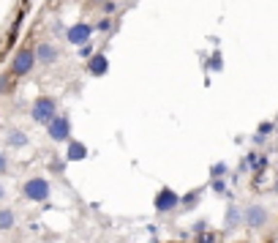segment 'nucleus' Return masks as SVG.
I'll use <instances>...</instances> for the list:
<instances>
[{"instance_id":"1","label":"nucleus","mask_w":278,"mask_h":243,"mask_svg":"<svg viewBox=\"0 0 278 243\" xmlns=\"http://www.w3.org/2000/svg\"><path fill=\"white\" fill-rule=\"evenodd\" d=\"M25 197L28 200H35V202H41L49 197V183L41 181V178H33V181L25 183Z\"/></svg>"},{"instance_id":"2","label":"nucleus","mask_w":278,"mask_h":243,"mask_svg":"<svg viewBox=\"0 0 278 243\" xmlns=\"http://www.w3.org/2000/svg\"><path fill=\"white\" fill-rule=\"evenodd\" d=\"M33 118L38 123H49V120L55 118V101H49V98H38L33 107Z\"/></svg>"},{"instance_id":"3","label":"nucleus","mask_w":278,"mask_h":243,"mask_svg":"<svg viewBox=\"0 0 278 243\" xmlns=\"http://www.w3.org/2000/svg\"><path fill=\"white\" fill-rule=\"evenodd\" d=\"M33 63H35V55L30 52V49H22L19 55L14 57V74H28L30 69H33Z\"/></svg>"},{"instance_id":"4","label":"nucleus","mask_w":278,"mask_h":243,"mask_svg":"<svg viewBox=\"0 0 278 243\" xmlns=\"http://www.w3.org/2000/svg\"><path fill=\"white\" fill-rule=\"evenodd\" d=\"M49 137L52 139H66L69 137V120L66 118H52L49 120Z\"/></svg>"},{"instance_id":"5","label":"nucleus","mask_w":278,"mask_h":243,"mask_svg":"<svg viewBox=\"0 0 278 243\" xmlns=\"http://www.w3.org/2000/svg\"><path fill=\"white\" fill-rule=\"evenodd\" d=\"M90 38V28L87 25H74V28L69 30V41L71 44H85Z\"/></svg>"},{"instance_id":"6","label":"nucleus","mask_w":278,"mask_h":243,"mask_svg":"<svg viewBox=\"0 0 278 243\" xmlns=\"http://www.w3.org/2000/svg\"><path fill=\"white\" fill-rule=\"evenodd\" d=\"M174 202H177V197H174L172 191H161L158 200H156V208H158V210H167V208H172Z\"/></svg>"},{"instance_id":"7","label":"nucleus","mask_w":278,"mask_h":243,"mask_svg":"<svg viewBox=\"0 0 278 243\" xmlns=\"http://www.w3.org/2000/svg\"><path fill=\"white\" fill-rule=\"evenodd\" d=\"M35 55H38V60H44V63H52V60L57 57V52H55V47H49V44H41Z\"/></svg>"},{"instance_id":"8","label":"nucleus","mask_w":278,"mask_h":243,"mask_svg":"<svg viewBox=\"0 0 278 243\" xmlns=\"http://www.w3.org/2000/svg\"><path fill=\"white\" fill-rule=\"evenodd\" d=\"M85 156H87L85 145H79V142H71V148H69V159H71V161H79V159H85Z\"/></svg>"},{"instance_id":"9","label":"nucleus","mask_w":278,"mask_h":243,"mask_svg":"<svg viewBox=\"0 0 278 243\" xmlns=\"http://www.w3.org/2000/svg\"><path fill=\"white\" fill-rule=\"evenodd\" d=\"M90 71H93V74H104V71H106V57H93Z\"/></svg>"},{"instance_id":"10","label":"nucleus","mask_w":278,"mask_h":243,"mask_svg":"<svg viewBox=\"0 0 278 243\" xmlns=\"http://www.w3.org/2000/svg\"><path fill=\"white\" fill-rule=\"evenodd\" d=\"M14 224V216H11V210H0V229H6Z\"/></svg>"},{"instance_id":"11","label":"nucleus","mask_w":278,"mask_h":243,"mask_svg":"<svg viewBox=\"0 0 278 243\" xmlns=\"http://www.w3.org/2000/svg\"><path fill=\"white\" fill-rule=\"evenodd\" d=\"M251 213H254V216H251V224H262V222H264L262 210H251Z\"/></svg>"},{"instance_id":"12","label":"nucleus","mask_w":278,"mask_h":243,"mask_svg":"<svg viewBox=\"0 0 278 243\" xmlns=\"http://www.w3.org/2000/svg\"><path fill=\"white\" fill-rule=\"evenodd\" d=\"M8 139H11V142H17V145H22V142H25V137H22V134H11Z\"/></svg>"},{"instance_id":"13","label":"nucleus","mask_w":278,"mask_h":243,"mask_svg":"<svg viewBox=\"0 0 278 243\" xmlns=\"http://www.w3.org/2000/svg\"><path fill=\"white\" fill-rule=\"evenodd\" d=\"M0 172H6V159L0 156Z\"/></svg>"},{"instance_id":"14","label":"nucleus","mask_w":278,"mask_h":243,"mask_svg":"<svg viewBox=\"0 0 278 243\" xmlns=\"http://www.w3.org/2000/svg\"><path fill=\"white\" fill-rule=\"evenodd\" d=\"M0 197H3V191H0Z\"/></svg>"}]
</instances>
